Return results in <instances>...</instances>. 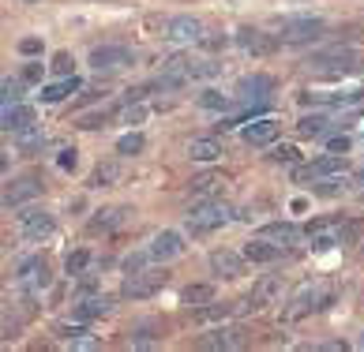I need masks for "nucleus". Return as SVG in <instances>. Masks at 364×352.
I'll return each instance as SVG.
<instances>
[{
    "mask_svg": "<svg viewBox=\"0 0 364 352\" xmlns=\"http://www.w3.org/2000/svg\"><path fill=\"white\" fill-rule=\"evenodd\" d=\"M120 180V169L117 165H98L94 169V176H90V187H113Z\"/></svg>",
    "mask_w": 364,
    "mask_h": 352,
    "instance_id": "32",
    "label": "nucleus"
},
{
    "mask_svg": "<svg viewBox=\"0 0 364 352\" xmlns=\"http://www.w3.org/2000/svg\"><path fill=\"white\" fill-rule=\"evenodd\" d=\"M109 109H98V113H83V116H79V128H83V131H98V128H105V124H109Z\"/></svg>",
    "mask_w": 364,
    "mask_h": 352,
    "instance_id": "33",
    "label": "nucleus"
},
{
    "mask_svg": "<svg viewBox=\"0 0 364 352\" xmlns=\"http://www.w3.org/2000/svg\"><path fill=\"white\" fill-rule=\"evenodd\" d=\"M323 296H327V292H319V289H312V285H301V289H296V296L289 300V307L282 311V319H286V322H296V319L312 315V311H319L316 300H323Z\"/></svg>",
    "mask_w": 364,
    "mask_h": 352,
    "instance_id": "9",
    "label": "nucleus"
},
{
    "mask_svg": "<svg viewBox=\"0 0 364 352\" xmlns=\"http://www.w3.org/2000/svg\"><path fill=\"white\" fill-rule=\"evenodd\" d=\"M143 146H146V139H143V135H139V131H128V135H120V139H117V154L132 158V154H139Z\"/></svg>",
    "mask_w": 364,
    "mask_h": 352,
    "instance_id": "31",
    "label": "nucleus"
},
{
    "mask_svg": "<svg viewBox=\"0 0 364 352\" xmlns=\"http://www.w3.org/2000/svg\"><path fill=\"white\" fill-rule=\"evenodd\" d=\"M338 240H349V243H353V240H360V225H357V221L342 225V229H338Z\"/></svg>",
    "mask_w": 364,
    "mask_h": 352,
    "instance_id": "41",
    "label": "nucleus"
},
{
    "mask_svg": "<svg viewBox=\"0 0 364 352\" xmlns=\"http://www.w3.org/2000/svg\"><path fill=\"white\" fill-rule=\"evenodd\" d=\"M143 120H146V105H128V109H124V124H143Z\"/></svg>",
    "mask_w": 364,
    "mask_h": 352,
    "instance_id": "39",
    "label": "nucleus"
},
{
    "mask_svg": "<svg viewBox=\"0 0 364 352\" xmlns=\"http://www.w3.org/2000/svg\"><path fill=\"white\" fill-rule=\"evenodd\" d=\"M26 4H31V0H26Z\"/></svg>",
    "mask_w": 364,
    "mask_h": 352,
    "instance_id": "46",
    "label": "nucleus"
},
{
    "mask_svg": "<svg viewBox=\"0 0 364 352\" xmlns=\"http://www.w3.org/2000/svg\"><path fill=\"white\" fill-rule=\"evenodd\" d=\"M166 38L173 45H188V42H199L203 38V23H199L196 16H177L166 23Z\"/></svg>",
    "mask_w": 364,
    "mask_h": 352,
    "instance_id": "11",
    "label": "nucleus"
},
{
    "mask_svg": "<svg viewBox=\"0 0 364 352\" xmlns=\"http://www.w3.org/2000/svg\"><path fill=\"white\" fill-rule=\"evenodd\" d=\"M146 263H154V259H151V251H139V255H128V259H124V274H136V270H143Z\"/></svg>",
    "mask_w": 364,
    "mask_h": 352,
    "instance_id": "37",
    "label": "nucleus"
},
{
    "mask_svg": "<svg viewBox=\"0 0 364 352\" xmlns=\"http://www.w3.org/2000/svg\"><path fill=\"white\" fill-rule=\"evenodd\" d=\"M245 345V334L233 326H218L210 337H203V348H240Z\"/></svg>",
    "mask_w": 364,
    "mask_h": 352,
    "instance_id": "24",
    "label": "nucleus"
},
{
    "mask_svg": "<svg viewBox=\"0 0 364 352\" xmlns=\"http://www.w3.org/2000/svg\"><path fill=\"white\" fill-rule=\"evenodd\" d=\"M188 158L199 161V165H210V161L222 158V143L218 139H192L188 143Z\"/></svg>",
    "mask_w": 364,
    "mask_h": 352,
    "instance_id": "22",
    "label": "nucleus"
},
{
    "mask_svg": "<svg viewBox=\"0 0 364 352\" xmlns=\"http://www.w3.org/2000/svg\"><path fill=\"white\" fill-rule=\"evenodd\" d=\"M136 64V53L128 45H98L90 49V67L94 72H120V67Z\"/></svg>",
    "mask_w": 364,
    "mask_h": 352,
    "instance_id": "6",
    "label": "nucleus"
},
{
    "mask_svg": "<svg viewBox=\"0 0 364 352\" xmlns=\"http://www.w3.org/2000/svg\"><path fill=\"white\" fill-rule=\"evenodd\" d=\"M16 146L26 154V150H34V146H46V131L42 128H23V131H16Z\"/></svg>",
    "mask_w": 364,
    "mask_h": 352,
    "instance_id": "30",
    "label": "nucleus"
},
{
    "mask_svg": "<svg viewBox=\"0 0 364 352\" xmlns=\"http://www.w3.org/2000/svg\"><path fill=\"white\" fill-rule=\"evenodd\" d=\"M128 207H105V210H98L90 218V233H113L117 225H124L128 221Z\"/></svg>",
    "mask_w": 364,
    "mask_h": 352,
    "instance_id": "15",
    "label": "nucleus"
},
{
    "mask_svg": "<svg viewBox=\"0 0 364 352\" xmlns=\"http://www.w3.org/2000/svg\"><path fill=\"white\" fill-rule=\"evenodd\" d=\"M349 150V139L342 135V139H331V154H346Z\"/></svg>",
    "mask_w": 364,
    "mask_h": 352,
    "instance_id": "44",
    "label": "nucleus"
},
{
    "mask_svg": "<svg viewBox=\"0 0 364 352\" xmlns=\"http://www.w3.org/2000/svg\"><path fill=\"white\" fill-rule=\"evenodd\" d=\"M308 67H316L323 75H346V72H360L364 67V49L357 45H331L308 57Z\"/></svg>",
    "mask_w": 364,
    "mask_h": 352,
    "instance_id": "1",
    "label": "nucleus"
},
{
    "mask_svg": "<svg viewBox=\"0 0 364 352\" xmlns=\"http://www.w3.org/2000/svg\"><path fill=\"white\" fill-rule=\"evenodd\" d=\"M72 57H68V53H57V57H53V72H60V75H72Z\"/></svg>",
    "mask_w": 364,
    "mask_h": 352,
    "instance_id": "40",
    "label": "nucleus"
},
{
    "mask_svg": "<svg viewBox=\"0 0 364 352\" xmlns=\"http://www.w3.org/2000/svg\"><path fill=\"white\" fill-rule=\"evenodd\" d=\"M38 75H42V60H31V64L23 67V79H26V83H34Z\"/></svg>",
    "mask_w": 364,
    "mask_h": 352,
    "instance_id": "42",
    "label": "nucleus"
},
{
    "mask_svg": "<svg viewBox=\"0 0 364 352\" xmlns=\"http://www.w3.org/2000/svg\"><path fill=\"white\" fill-rule=\"evenodd\" d=\"M19 289H23L26 296H38V292L49 289V270H46L42 259H31V263L19 266Z\"/></svg>",
    "mask_w": 364,
    "mask_h": 352,
    "instance_id": "12",
    "label": "nucleus"
},
{
    "mask_svg": "<svg viewBox=\"0 0 364 352\" xmlns=\"http://www.w3.org/2000/svg\"><path fill=\"white\" fill-rule=\"evenodd\" d=\"M218 184H222V176L207 172V176H196V180L188 184V192H192V195H210V192H214V187H218Z\"/></svg>",
    "mask_w": 364,
    "mask_h": 352,
    "instance_id": "34",
    "label": "nucleus"
},
{
    "mask_svg": "<svg viewBox=\"0 0 364 352\" xmlns=\"http://www.w3.org/2000/svg\"><path fill=\"white\" fill-rule=\"evenodd\" d=\"M360 341H364V337H360Z\"/></svg>",
    "mask_w": 364,
    "mask_h": 352,
    "instance_id": "47",
    "label": "nucleus"
},
{
    "mask_svg": "<svg viewBox=\"0 0 364 352\" xmlns=\"http://www.w3.org/2000/svg\"><path fill=\"white\" fill-rule=\"evenodd\" d=\"M222 72L218 60H184V75L188 79H214Z\"/></svg>",
    "mask_w": 364,
    "mask_h": 352,
    "instance_id": "25",
    "label": "nucleus"
},
{
    "mask_svg": "<svg viewBox=\"0 0 364 352\" xmlns=\"http://www.w3.org/2000/svg\"><path fill=\"white\" fill-rule=\"evenodd\" d=\"M38 192H42V184H38L34 176H23V180L8 184V192H4V207H19L23 199H34Z\"/></svg>",
    "mask_w": 364,
    "mask_h": 352,
    "instance_id": "21",
    "label": "nucleus"
},
{
    "mask_svg": "<svg viewBox=\"0 0 364 352\" xmlns=\"http://www.w3.org/2000/svg\"><path fill=\"white\" fill-rule=\"evenodd\" d=\"M87 263H90V251H75V255H68V263H64V270H68V274H83Z\"/></svg>",
    "mask_w": 364,
    "mask_h": 352,
    "instance_id": "35",
    "label": "nucleus"
},
{
    "mask_svg": "<svg viewBox=\"0 0 364 352\" xmlns=\"http://www.w3.org/2000/svg\"><path fill=\"white\" fill-rule=\"evenodd\" d=\"M199 105H203V109H214V113H225V109H233V98L222 94V90H203L199 94Z\"/></svg>",
    "mask_w": 364,
    "mask_h": 352,
    "instance_id": "29",
    "label": "nucleus"
},
{
    "mask_svg": "<svg viewBox=\"0 0 364 352\" xmlns=\"http://www.w3.org/2000/svg\"><path fill=\"white\" fill-rule=\"evenodd\" d=\"M282 277L278 274H271V277H263L259 285L252 289V296L248 300H240L237 304V315H255V311H263V307H271V304H282Z\"/></svg>",
    "mask_w": 364,
    "mask_h": 352,
    "instance_id": "3",
    "label": "nucleus"
},
{
    "mask_svg": "<svg viewBox=\"0 0 364 352\" xmlns=\"http://www.w3.org/2000/svg\"><path fill=\"white\" fill-rule=\"evenodd\" d=\"M353 180H357V184L364 187V169H357V172H353Z\"/></svg>",
    "mask_w": 364,
    "mask_h": 352,
    "instance_id": "45",
    "label": "nucleus"
},
{
    "mask_svg": "<svg viewBox=\"0 0 364 352\" xmlns=\"http://www.w3.org/2000/svg\"><path fill=\"white\" fill-rule=\"evenodd\" d=\"M4 131H23V128H31L34 124V109L31 105H4Z\"/></svg>",
    "mask_w": 364,
    "mask_h": 352,
    "instance_id": "23",
    "label": "nucleus"
},
{
    "mask_svg": "<svg viewBox=\"0 0 364 352\" xmlns=\"http://www.w3.org/2000/svg\"><path fill=\"white\" fill-rule=\"evenodd\" d=\"M109 311H113V300H109V296H87V300L75 304V319H79V322H90V319L109 315Z\"/></svg>",
    "mask_w": 364,
    "mask_h": 352,
    "instance_id": "17",
    "label": "nucleus"
},
{
    "mask_svg": "<svg viewBox=\"0 0 364 352\" xmlns=\"http://www.w3.org/2000/svg\"><path fill=\"white\" fill-rule=\"evenodd\" d=\"M210 270H214V274H218V277H229V281H233V277H240V274H245V251H229V248H214L210 251Z\"/></svg>",
    "mask_w": 364,
    "mask_h": 352,
    "instance_id": "8",
    "label": "nucleus"
},
{
    "mask_svg": "<svg viewBox=\"0 0 364 352\" xmlns=\"http://www.w3.org/2000/svg\"><path fill=\"white\" fill-rule=\"evenodd\" d=\"M259 236L271 240V243H278V248H289V243H296V236H301V229L289 225V221H271V225L259 229Z\"/></svg>",
    "mask_w": 364,
    "mask_h": 352,
    "instance_id": "18",
    "label": "nucleus"
},
{
    "mask_svg": "<svg viewBox=\"0 0 364 352\" xmlns=\"http://www.w3.org/2000/svg\"><path fill=\"white\" fill-rule=\"evenodd\" d=\"M146 251H151L154 263H169V259H177V255L184 251V236L173 233V229H161V233L146 243Z\"/></svg>",
    "mask_w": 364,
    "mask_h": 352,
    "instance_id": "10",
    "label": "nucleus"
},
{
    "mask_svg": "<svg viewBox=\"0 0 364 352\" xmlns=\"http://www.w3.org/2000/svg\"><path fill=\"white\" fill-rule=\"evenodd\" d=\"M229 315H237V304H218V300H210V304H203V307H196V322H199V326L225 322Z\"/></svg>",
    "mask_w": 364,
    "mask_h": 352,
    "instance_id": "19",
    "label": "nucleus"
},
{
    "mask_svg": "<svg viewBox=\"0 0 364 352\" xmlns=\"http://www.w3.org/2000/svg\"><path fill=\"white\" fill-rule=\"evenodd\" d=\"M278 255H282V248H278V243H271V240H263V236L245 243V259H248V263H255V266L278 263Z\"/></svg>",
    "mask_w": 364,
    "mask_h": 352,
    "instance_id": "16",
    "label": "nucleus"
},
{
    "mask_svg": "<svg viewBox=\"0 0 364 352\" xmlns=\"http://www.w3.org/2000/svg\"><path fill=\"white\" fill-rule=\"evenodd\" d=\"M229 218H233V210H229L222 199H207V202H199V207H192L184 214V229L192 236H207L214 229H222Z\"/></svg>",
    "mask_w": 364,
    "mask_h": 352,
    "instance_id": "2",
    "label": "nucleus"
},
{
    "mask_svg": "<svg viewBox=\"0 0 364 352\" xmlns=\"http://www.w3.org/2000/svg\"><path fill=\"white\" fill-rule=\"evenodd\" d=\"M323 31H327V23H323V19H316V16H293V19L282 23L278 38L286 45H304V42H316Z\"/></svg>",
    "mask_w": 364,
    "mask_h": 352,
    "instance_id": "4",
    "label": "nucleus"
},
{
    "mask_svg": "<svg viewBox=\"0 0 364 352\" xmlns=\"http://www.w3.org/2000/svg\"><path fill=\"white\" fill-rule=\"evenodd\" d=\"M271 158L274 161H286V165H296V161H301V150H296V146H274Z\"/></svg>",
    "mask_w": 364,
    "mask_h": 352,
    "instance_id": "36",
    "label": "nucleus"
},
{
    "mask_svg": "<svg viewBox=\"0 0 364 352\" xmlns=\"http://www.w3.org/2000/svg\"><path fill=\"white\" fill-rule=\"evenodd\" d=\"M79 87V79L75 75H64L60 83H49V87H42V101H60V98H68V94Z\"/></svg>",
    "mask_w": 364,
    "mask_h": 352,
    "instance_id": "26",
    "label": "nucleus"
},
{
    "mask_svg": "<svg viewBox=\"0 0 364 352\" xmlns=\"http://www.w3.org/2000/svg\"><path fill=\"white\" fill-rule=\"evenodd\" d=\"M278 42H282L278 34H263V31H240L237 34V45L245 53H255V57H271L278 49Z\"/></svg>",
    "mask_w": 364,
    "mask_h": 352,
    "instance_id": "13",
    "label": "nucleus"
},
{
    "mask_svg": "<svg viewBox=\"0 0 364 352\" xmlns=\"http://www.w3.org/2000/svg\"><path fill=\"white\" fill-rule=\"evenodd\" d=\"M53 229H57V221H53V214H49V210L31 207V210H23V214H19V233H23V240H31V243L53 236Z\"/></svg>",
    "mask_w": 364,
    "mask_h": 352,
    "instance_id": "7",
    "label": "nucleus"
},
{
    "mask_svg": "<svg viewBox=\"0 0 364 352\" xmlns=\"http://www.w3.org/2000/svg\"><path fill=\"white\" fill-rule=\"evenodd\" d=\"M181 300H184L188 307H203V304L214 300V285H188V289L181 292Z\"/></svg>",
    "mask_w": 364,
    "mask_h": 352,
    "instance_id": "28",
    "label": "nucleus"
},
{
    "mask_svg": "<svg viewBox=\"0 0 364 352\" xmlns=\"http://www.w3.org/2000/svg\"><path fill=\"white\" fill-rule=\"evenodd\" d=\"M278 139V120L274 116H263V120H252V124L245 128V143L248 146H267Z\"/></svg>",
    "mask_w": 364,
    "mask_h": 352,
    "instance_id": "14",
    "label": "nucleus"
},
{
    "mask_svg": "<svg viewBox=\"0 0 364 352\" xmlns=\"http://www.w3.org/2000/svg\"><path fill=\"white\" fill-rule=\"evenodd\" d=\"M327 124H331V120L323 116V113L301 116V120H296V135H304V139H312V135H323V131H327Z\"/></svg>",
    "mask_w": 364,
    "mask_h": 352,
    "instance_id": "27",
    "label": "nucleus"
},
{
    "mask_svg": "<svg viewBox=\"0 0 364 352\" xmlns=\"http://www.w3.org/2000/svg\"><path fill=\"white\" fill-rule=\"evenodd\" d=\"M42 49V42H38V38H23L19 42V53H26V57H31V53H38Z\"/></svg>",
    "mask_w": 364,
    "mask_h": 352,
    "instance_id": "43",
    "label": "nucleus"
},
{
    "mask_svg": "<svg viewBox=\"0 0 364 352\" xmlns=\"http://www.w3.org/2000/svg\"><path fill=\"white\" fill-rule=\"evenodd\" d=\"M57 165H60L64 172H72V169L79 165V150H75V146H64V150H60V158H57Z\"/></svg>",
    "mask_w": 364,
    "mask_h": 352,
    "instance_id": "38",
    "label": "nucleus"
},
{
    "mask_svg": "<svg viewBox=\"0 0 364 352\" xmlns=\"http://www.w3.org/2000/svg\"><path fill=\"white\" fill-rule=\"evenodd\" d=\"M274 90V79L271 75H245L240 79V94L248 101H267V94Z\"/></svg>",
    "mask_w": 364,
    "mask_h": 352,
    "instance_id": "20",
    "label": "nucleus"
},
{
    "mask_svg": "<svg viewBox=\"0 0 364 352\" xmlns=\"http://www.w3.org/2000/svg\"><path fill=\"white\" fill-rule=\"evenodd\" d=\"M161 285H166V274H161V270H136V274L124 277L120 296H124V300H146V296H154Z\"/></svg>",
    "mask_w": 364,
    "mask_h": 352,
    "instance_id": "5",
    "label": "nucleus"
}]
</instances>
